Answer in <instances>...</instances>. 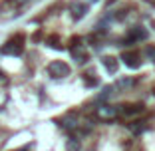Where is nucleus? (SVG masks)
<instances>
[{
    "label": "nucleus",
    "mask_w": 155,
    "mask_h": 151,
    "mask_svg": "<svg viewBox=\"0 0 155 151\" xmlns=\"http://www.w3.org/2000/svg\"><path fill=\"white\" fill-rule=\"evenodd\" d=\"M16 4H24V2H28V0H14Z\"/></svg>",
    "instance_id": "15"
},
{
    "label": "nucleus",
    "mask_w": 155,
    "mask_h": 151,
    "mask_svg": "<svg viewBox=\"0 0 155 151\" xmlns=\"http://www.w3.org/2000/svg\"><path fill=\"white\" fill-rule=\"evenodd\" d=\"M48 74H50V78H54V80L66 78V76H70V66L66 64V62L56 60V62H52V64L48 66Z\"/></svg>",
    "instance_id": "2"
},
{
    "label": "nucleus",
    "mask_w": 155,
    "mask_h": 151,
    "mask_svg": "<svg viewBox=\"0 0 155 151\" xmlns=\"http://www.w3.org/2000/svg\"><path fill=\"white\" fill-rule=\"evenodd\" d=\"M18 151H28V149H26V147H24V149H18Z\"/></svg>",
    "instance_id": "16"
},
{
    "label": "nucleus",
    "mask_w": 155,
    "mask_h": 151,
    "mask_svg": "<svg viewBox=\"0 0 155 151\" xmlns=\"http://www.w3.org/2000/svg\"><path fill=\"white\" fill-rule=\"evenodd\" d=\"M121 60L125 62V66L131 70H137L139 66H141V60H139V54H135V52H123Z\"/></svg>",
    "instance_id": "5"
},
{
    "label": "nucleus",
    "mask_w": 155,
    "mask_h": 151,
    "mask_svg": "<svg viewBox=\"0 0 155 151\" xmlns=\"http://www.w3.org/2000/svg\"><path fill=\"white\" fill-rule=\"evenodd\" d=\"M145 38H147V30L141 28V26H133L131 30H129V34H127L129 42H139V40H145Z\"/></svg>",
    "instance_id": "6"
},
{
    "label": "nucleus",
    "mask_w": 155,
    "mask_h": 151,
    "mask_svg": "<svg viewBox=\"0 0 155 151\" xmlns=\"http://www.w3.org/2000/svg\"><path fill=\"white\" fill-rule=\"evenodd\" d=\"M145 56L151 60V62H155V46H149V48H147V50H145Z\"/></svg>",
    "instance_id": "14"
},
{
    "label": "nucleus",
    "mask_w": 155,
    "mask_h": 151,
    "mask_svg": "<svg viewBox=\"0 0 155 151\" xmlns=\"http://www.w3.org/2000/svg\"><path fill=\"white\" fill-rule=\"evenodd\" d=\"M127 129L133 133V135H141V133L147 129V125L143 123V121H133V123H129V125H127Z\"/></svg>",
    "instance_id": "9"
},
{
    "label": "nucleus",
    "mask_w": 155,
    "mask_h": 151,
    "mask_svg": "<svg viewBox=\"0 0 155 151\" xmlns=\"http://www.w3.org/2000/svg\"><path fill=\"white\" fill-rule=\"evenodd\" d=\"M70 12H72L74 18H84V14H86V6L80 4V2H72V4H70Z\"/></svg>",
    "instance_id": "8"
},
{
    "label": "nucleus",
    "mask_w": 155,
    "mask_h": 151,
    "mask_svg": "<svg viewBox=\"0 0 155 151\" xmlns=\"http://www.w3.org/2000/svg\"><path fill=\"white\" fill-rule=\"evenodd\" d=\"M70 54H72V58L76 60L78 64H86V62H87V58H90L86 44H84V42H80V40H74V42H72Z\"/></svg>",
    "instance_id": "1"
},
{
    "label": "nucleus",
    "mask_w": 155,
    "mask_h": 151,
    "mask_svg": "<svg viewBox=\"0 0 155 151\" xmlns=\"http://www.w3.org/2000/svg\"><path fill=\"white\" fill-rule=\"evenodd\" d=\"M24 38L22 36H16V38H12V40L6 44V46H2V54H10V56H20L22 54V50H24Z\"/></svg>",
    "instance_id": "3"
},
{
    "label": "nucleus",
    "mask_w": 155,
    "mask_h": 151,
    "mask_svg": "<svg viewBox=\"0 0 155 151\" xmlns=\"http://www.w3.org/2000/svg\"><path fill=\"white\" fill-rule=\"evenodd\" d=\"M117 113H119V110H117V107H114V105H110V103H104V105H100V107L96 110V115L100 119H104V121L115 119V117H117Z\"/></svg>",
    "instance_id": "4"
},
{
    "label": "nucleus",
    "mask_w": 155,
    "mask_h": 151,
    "mask_svg": "<svg viewBox=\"0 0 155 151\" xmlns=\"http://www.w3.org/2000/svg\"><path fill=\"white\" fill-rule=\"evenodd\" d=\"M78 149H80L78 139H70V141H68V151H78Z\"/></svg>",
    "instance_id": "13"
},
{
    "label": "nucleus",
    "mask_w": 155,
    "mask_h": 151,
    "mask_svg": "<svg viewBox=\"0 0 155 151\" xmlns=\"http://www.w3.org/2000/svg\"><path fill=\"white\" fill-rule=\"evenodd\" d=\"M60 125L64 129H68V131L76 129L78 127V115L76 113H66L64 117H62V121H60Z\"/></svg>",
    "instance_id": "7"
},
{
    "label": "nucleus",
    "mask_w": 155,
    "mask_h": 151,
    "mask_svg": "<svg viewBox=\"0 0 155 151\" xmlns=\"http://www.w3.org/2000/svg\"><path fill=\"white\" fill-rule=\"evenodd\" d=\"M133 86V80H129V78H121V80H117V84H115V90H127V87H131Z\"/></svg>",
    "instance_id": "12"
},
{
    "label": "nucleus",
    "mask_w": 155,
    "mask_h": 151,
    "mask_svg": "<svg viewBox=\"0 0 155 151\" xmlns=\"http://www.w3.org/2000/svg\"><path fill=\"white\" fill-rule=\"evenodd\" d=\"M123 115H135V113H141L143 111V105L141 103H135V105H127V107H123Z\"/></svg>",
    "instance_id": "11"
},
{
    "label": "nucleus",
    "mask_w": 155,
    "mask_h": 151,
    "mask_svg": "<svg viewBox=\"0 0 155 151\" xmlns=\"http://www.w3.org/2000/svg\"><path fill=\"white\" fill-rule=\"evenodd\" d=\"M147 2H155V0H147Z\"/></svg>",
    "instance_id": "17"
},
{
    "label": "nucleus",
    "mask_w": 155,
    "mask_h": 151,
    "mask_svg": "<svg viewBox=\"0 0 155 151\" xmlns=\"http://www.w3.org/2000/svg\"><path fill=\"white\" fill-rule=\"evenodd\" d=\"M94 2H96V0H94Z\"/></svg>",
    "instance_id": "18"
},
{
    "label": "nucleus",
    "mask_w": 155,
    "mask_h": 151,
    "mask_svg": "<svg viewBox=\"0 0 155 151\" xmlns=\"http://www.w3.org/2000/svg\"><path fill=\"white\" fill-rule=\"evenodd\" d=\"M104 66H105V70H107L110 74H115V72H117V60L111 58V56L104 58Z\"/></svg>",
    "instance_id": "10"
}]
</instances>
